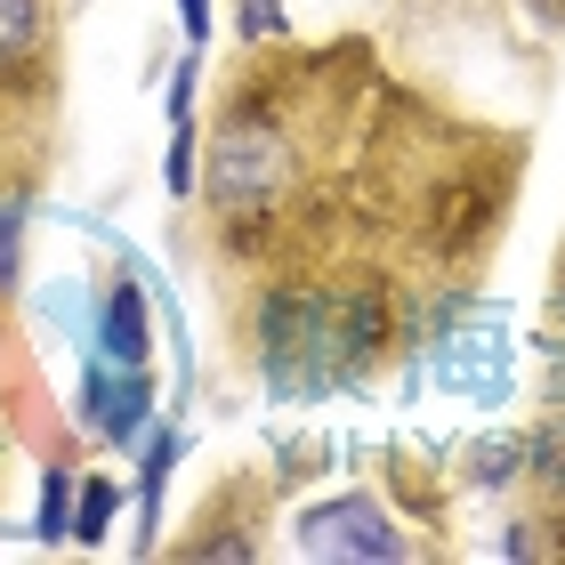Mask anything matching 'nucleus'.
<instances>
[{"label":"nucleus","mask_w":565,"mask_h":565,"mask_svg":"<svg viewBox=\"0 0 565 565\" xmlns=\"http://www.w3.org/2000/svg\"><path fill=\"white\" fill-rule=\"evenodd\" d=\"M243 340L275 396H323L388 364V348L404 340V291L380 259L259 267Z\"/></svg>","instance_id":"obj_1"},{"label":"nucleus","mask_w":565,"mask_h":565,"mask_svg":"<svg viewBox=\"0 0 565 565\" xmlns=\"http://www.w3.org/2000/svg\"><path fill=\"white\" fill-rule=\"evenodd\" d=\"M299 550L307 557H380V565H396V557H413V533H396L372 493H331L316 509H299Z\"/></svg>","instance_id":"obj_2"},{"label":"nucleus","mask_w":565,"mask_h":565,"mask_svg":"<svg viewBox=\"0 0 565 565\" xmlns=\"http://www.w3.org/2000/svg\"><path fill=\"white\" fill-rule=\"evenodd\" d=\"M153 413V364H114V355L89 348V372H82V420L106 436V445H130Z\"/></svg>","instance_id":"obj_3"},{"label":"nucleus","mask_w":565,"mask_h":565,"mask_svg":"<svg viewBox=\"0 0 565 565\" xmlns=\"http://www.w3.org/2000/svg\"><path fill=\"white\" fill-rule=\"evenodd\" d=\"M49 41H57L49 0H0V89H9V97H41Z\"/></svg>","instance_id":"obj_4"},{"label":"nucleus","mask_w":565,"mask_h":565,"mask_svg":"<svg viewBox=\"0 0 565 565\" xmlns=\"http://www.w3.org/2000/svg\"><path fill=\"white\" fill-rule=\"evenodd\" d=\"M89 348L114 355V364H153V323H146V291L138 282H114L106 291V316H97Z\"/></svg>","instance_id":"obj_5"},{"label":"nucleus","mask_w":565,"mask_h":565,"mask_svg":"<svg viewBox=\"0 0 565 565\" xmlns=\"http://www.w3.org/2000/svg\"><path fill=\"white\" fill-rule=\"evenodd\" d=\"M501 355H509V348H501L493 323H484V331L460 323L452 340H445V380H452V388H469V396H501V388H509V380H501Z\"/></svg>","instance_id":"obj_6"},{"label":"nucleus","mask_w":565,"mask_h":565,"mask_svg":"<svg viewBox=\"0 0 565 565\" xmlns=\"http://www.w3.org/2000/svg\"><path fill=\"white\" fill-rule=\"evenodd\" d=\"M114 509H121V484L114 477H82L73 484V542H106V525H114Z\"/></svg>","instance_id":"obj_7"},{"label":"nucleus","mask_w":565,"mask_h":565,"mask_svg":"<svg viewBox=\"0 0 565 565\" xmlns=\"http://www.w3.org/2000/svg\"><path fill=\"white\" fill-rule=\"evenodd\" d=\"M170 469H178V436H170V428H153V436H146V477H138V501H146V550H153V509H162Z\"/></svg>","instance_id":"obj_8"},{"label":"nucleus","mask_w":565,"mask_h":565,"mask_svg":"<svg viewBox=\"0 0 565 565\" xmlns=\"http://www.w3.org/2000/svg\"><path fill=\"white\" fill-rule=\"evenodd\" d=\"M33 525H41V542H65V533H73V477L65 469L41 477V518Z\"/></svg>","instance_id":"obj_9"},{"label":"nucleus","mask_w":565,"mask_h":565,"mask_svg":"<svg viewBox=\"0 0 565 565\" xmlns=\"http://www.w3.org/2000/svg\"><path fill=\"white\" fill-rule=\"evenodd\" d=\"M282 33H291V24H282V0H243V17H235V41L243 49H267Z\"/></svg>","instance_id":"obj_10"},{"label":"nucleus","mask_w":565,"mask_h":565,"mask_svg":"<svg viewBox=\"0 0 565 565\" xmlns=\"http://www.w3.org/2000/svg\"><path fill=\"white\" fill-rule=\"evenodd\" d=\"M194 82H202V49L178 57V82H170V121L178 130H194Z\"/></svg>","instance_id":"obj_11"},{"label":"nucleus","mask_w":565,"mask_h":565,"mask_svg":"<svg viewBox=\"0 0 565 565\" xmlns=\"http://www.w3.org/2000/svg\"><path fill=\"white\" fill-rule=\"evenodd\" d=\"M518 460H525V452H518V436H484V452L469 460V469H477V484H501L509 469H518Z\"/></svg>","instance_id":"obj_12"},{"label":"nucleus","mask_w":565,"mask_h":565,"mask_svg":"<svg viewBox=\"0 0 565 565\" xmlns=\"http://www.w3.org/2000/svg\"><path fill=\"white\" fill-rule=\"evenodd\" d=\"M162 178H170V194H178V202L194 194V130H178V146H170V162H162Z\"/></svg>","instance_id":"obj_13"},{"label":"nucleus","mask_w":565,"mask_h":565,"mask_svg":"<svg viewBox=\"0 0 565 565\" xmlns=\"http://www.w3.org/2000/svg\"><path fill=\"white\" fill-rule=\"evenodd\" d=\"M178 24H186V49L211 41V0H178Z\"/></svg>","instance_id":"obj_14"}]
</instances>
